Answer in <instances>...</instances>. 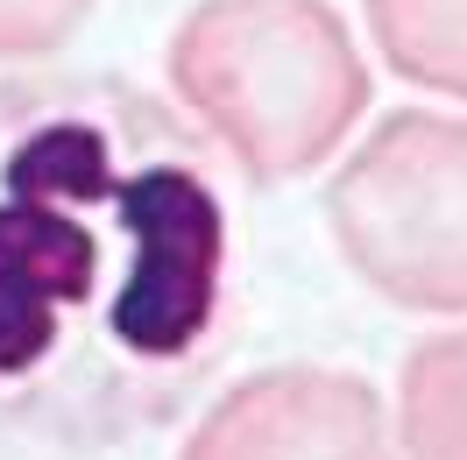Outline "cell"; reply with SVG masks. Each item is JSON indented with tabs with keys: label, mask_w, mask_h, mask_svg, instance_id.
I'll return each mask as SVG.
<instances>
[{
	"label": "cell",
	"mask_w": 467,
	"mask_h": 460,
	"mask_svg": "<svg viewBox=\"0 0 467 460\" xmlns=\"http://www.w3.org/2000/svg\"><path fill=\"white\" fill-rule=\"evenodd\" d=\"M389 439L404 460H467V326L425 333L404 354Z\"/></svg>",
	"instance_id": "5b68a950"
},
{
	"label": "cell",
	"mask_w": 467,
	"mask_h": 460,
	"mask_svg": "<svg viewBox=\"0 0 467 460\" xmlns=\"http://www.w3.org/2000/svg\"><path fill=\"white\" fill-rule=\"evenodd\" d=\"M326 234L382 305L467 319V114H382L326 184Z\"/></svg>",
	"instance_id": "3957f363"
},
{
	"label": "cell",
	"mask_w": 467,
	"mask_h": 460,
	"mask_svg": "<svg viewBox=\"0 0 467 460\" xmlns=\"http://www.w3.org/2000/svg\"><path fill=\"white\" fill-rule=\"evenodd\" d=\"M99 0H0V71L57 58Z\"/></svg>",
	"instance_id": "52a82bcc"
},
{
	"label": "cell",
	"mask_w": 467,
	"mask_h": 460,
	"mask_svg": "<svg viewBox=\"0 0 467 460\" xmlns=\"http://www.w3.org/2000/svg\"><path fill=\"white\" fill-rule=\"evenodd\" d=\"M177 460H404L382 390L354 369L276 361L227 382L184 432Z\"/></svg>",
	"instance_id": "277c9868"
},
{
	"label": "cell",
	"mask_w": 467,
	"mask_h": 460,
	"mask_svg": "<svg viewBox=\"0 0 467 460\" xmlns=\"http://www.w3.org/2000/svg\"><path fill=\"white\" fill-rule=\"evenodd\" d=\"M234 227L199 128L128 78H0V446L163 425L227 347Z\"/></svg>",
	"instance_id": "6da1fadb"
},
{
	"label": "cell",
	"mask_w": 467,
	"mask_h": 460,
	"mask_svg": "<svg viewBox=\"0 0 467 460\" xmlns=\"http://www.w3.org/2000/svg\"><path fill=\"white\" fill-rule=\"evenodd\" d=\"M177 114L255 184L333 163L368 114V50L333 0H199L163 50Z\"/></svg>",
	"instance_id": "7a4b0ae2"
},
{
	"label": "cell",
	"mask_w": 467,
	"mask_h": 460,
	"mask_svg": "<svg viewBox=\"0 0 467 460\" xmlns=\"http://www.w3.org/2000/svg\"><path fill=\"white\" fill-rule=\"evenodd\" d=\"M361 29L404 86L467 99V0H361Z\"/></svg>",
	"instance_id": "8992f818"
}]
</instances>
